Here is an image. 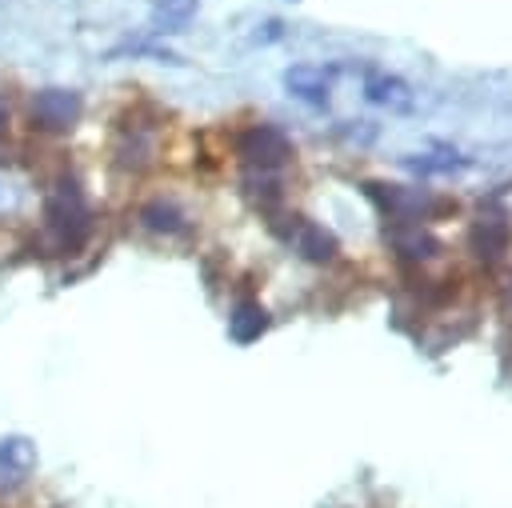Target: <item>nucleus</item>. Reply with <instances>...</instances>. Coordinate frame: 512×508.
Returning <instances> with one entry per match:
<instances>
[{
  "label": "nucleus",
  "mask_w": 512,
  "mask_h": 508,
  "mask_svg": "<svg viewBox=\"0 0 512 508\" xmlns=\"http://www.w3.org/2000/svg\"><path fill=\"white\" fill-rule=\"evenodd\" d=\"M364 92H368L372 104H388V108H396V112L412 108V92H408V84L396 80V76H368Z\"/></svg>",
  "instance_id": "9b49d317"
},
{
  "label": "nucleus",
  "mask_w": 512,
  "mask_h": 508,
  "mask_svg": "<svg viewBox=\"0 0 512 508\" xmlns=\"http://www.w3.org/2000/svg\"><path fill=\"white\" fill-rule=\"evenodd\" d=\"M4 124H8V108L0 104V132H4Z\"/></svg>",
  "instance_id": "ddd939ff"
},
{
  "label": "nucleus",
  "mask_w": 512,
  "mask_h": 508,
  "mask_svg": "<svg viewBox=\"0 0 512 508\" xmlns=\"http://www.w3.org/2000/svg\"><path fill=\"white\" fill-rule=\"evenodd\" d=\"M36 468V448L24 436H4L0 440V488H16L28 480V472Z\"/></svg>",
  "instance_id": "20e7f679"
},
{
  "label": "nucleus",
  "mask_w": 512,
  "mask_h": 508,
  "mask_svg": "<svg viewBox=\"0 0 512 508\" xmlns=\"http://www.w3.org/2000/svg\"><path fill=\"white\" fill-rule=\"evenodd\" d=\"M388 244L404 256V260H432L440 252V240L432 232H424L420 224H396L388 232Z\"/></svg>",
  "instance_id": "6e6552de"
},
{
  "label": "nucleus",
  "mask_w": 512,
  "mask_h": 508,
  "mask_svg": "<svg viewBox=\"0 0 512 508\" xmlns=\"http://www.w3.org/2000/svg\"><path fill=\"white\" fill-rule=\"evenodd\" d=\"M328 84H332V76L324 68H316V64H296V68L284 72V88L292 96L308 100V104H324L328 100Z\"/></svg>",
  "instance_id": "0eeeda50"
},
{
  "label": "nucleus",
  "mask_w": 512,
  "mask_h": 508,
  "mask_svg": "<svg viewBox=\"0 0 512 508\" xmlns=\"http://www.w3.org/2000/svg\"><path fill=\"white\" fill-rule=\"evenodd\" d=\"M44 232H48L56 252L84 248V240L92 232V212H88V200H84L76 180H60L48 192V200H44Z\"/></svg>",
  "instance_id": "f257e3e1"
},
{
  "label": "nucleus",
  "mask_w": 512,
  "mask_h": 508,
  "mask_svg": "<svg viewBox=\"0 0 512 508\" xmlns=\"http://www.w3.org/2000/svg\"><path fill=\"white\" fill-rule=\"evenodd\" d=\"M512 244V224L504 216H480L472 224V252L480 260H500Z\"/></svg>",
  "instance_id": "39448f33"
},
{
  "label": "nucleus",
  "mask_w": 512,
  "mask_h": 508,
  "mask_svg": "<svg viewBox=\"0 0 512 508\" xmlns=\"http://www.w3.org/2000/svg\"><path fill=\"white\" fill-rule=\"evenodd\" d=\"M296 252L304 260H312V264H324V260L336 256V236L328 228H320V224H300L296 228Z\"/></svg>",
  "instance_id": "1a4fd4ad"
},
{
  "label": "nucleus",
  "mask_w": 512,
  "mask_h": 508,
  "mask_svg": "<svg viewBox=\"0 0 512 508\" xmlns=\"http://www.w3.org/2000/svg\"><path fill=\"white\" fill-rule=\"evenodd\" d=\"M80 92L76 88H40L32 96V124L44 128V132H64L80 120Z\"/></svg>",
  "instance_id": "7ed1b4c3"
},
{
  "label": "nucleus",
  "mask_w": 512,
  "mask_h": 508,
  "mask_svg": "<svg viewBox=\"0 0 512 508\" xmlns=\"http://www.w3.org/2000/svg\"><path fill=\"white\" fill-rule=\"evenodd\" d=\"M236 156L244 160L248 172H276L292 156V140L276 124H252L236 140Z\"/></svg>",
  "instance_id": "f03ea898"
},
{
  "label": "nucleus",
  "mask_w": 512,
  "mask_h": 508,
  "mask_svg": "<svg viewBox=\"0 0 512 508\" xmlns=\"http://www.w3.org/2000/svg\"><path fill=\"white\" fill-rule=\"evenodd\" d=\"M192 8H196V0H164L160 12H156V20H164V24H184V20L192 16Z\"/></svg>",
  "instance_id": "f8f14e48"
},
{
  "label": "nucleus",
  "mask_w": 512,
  "mask_h": 508,
  "mask_svg": "<svg viewBox=\"0 0 512 508\" xmlns=\"http://www.w3.org/2000/svg\"><path fill=\"white\" fill-rule=\"evenodd\" d=\"M140 224H144L148 232H164V236H176V232L188 228V224H184V212H180L172 200H152V204H144V208H140Z\"/></svg>",
  "instance_id": "9d476101"
},
{
  "label": "nucleus",
  "mask_w": 512,
  "mask_h": 508,
  "mask_svg": "<svg viewBox=\"0 0 512 508\" xmlns=\"http://www.w3.org/2000/svg\"><path fill=\"white\" fill-rule=\"evenodd\" d=\"M268 332V312L260 300H236V308L228 312V336L236 344H252Z\"/></svg>",
  "instance_id": "423d86ee"
}]
</instances>
